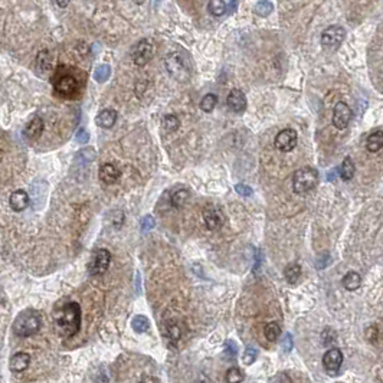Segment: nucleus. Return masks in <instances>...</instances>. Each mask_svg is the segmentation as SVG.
Masks as SVG:
<instances>
[{
  "instance_id": "1",
  "label": "nucleus",
  "mask_w": 383,
  "mask_h": 383,
  "mask_svg": "<svg viewBox=\"0 0 383 383\" xmlns=\"http://www.w3.org/2000/svg\"><path fill=\"white\" fill-rule=\"evenodd\" d=\"M56 332L62 337H72L81 329V307L78 302L67 301L59 305L53 314Z\"/></svg>"
},
{
  "instance_id": "2",
  "label": "nucleus",
  "mask_w": 383,
  "mask_h": 383,
  "mask_svg": "<svg viewBox=\"0 0 383 383\" xmlns=\"http://www.w3.org/2000/svg\"><path fill=\"white\" fill-rule=\"evenodd\" d=\"M42 320H40L39 312L35 310H25L16 317L12 329L13 333L19 337H30L35 333L39 332Z\"/></svg>"
},
{
  "instance_id": "3",
  "label": "nucleus",
  "mask_w": 383,
  "mask_h": 383,
  "mask_svg": "<svg viewBox=\"0 0 383 383\" xmlns=\"http://www.w3.org/2000/svg\"><path fill=\"white\" fill-rule=\"evenodd\" d=\"M317 180H318V171L312 167H304L292 174V189L298 195L307 193L317 184Z\"/></svg>"
},
{
  "instance_id": "4",
  "label": "nucleus",
  "mask_w": 383,
  "mask_h": 383,
  "mask_svg": "<svg viewBox=\"0 0 383 383\" xmlns=\"http://www.w3.org/2000/svg\"><path fill=\"white\" fill-rule=\"evenodd\" d=\"M164 67H166V70H167L169 75L173 80L183 82V81H186L190 77V70H189L187 62L177 52H171L166 56Z\"/></svg>"
},
{
  "instance_id": "5",
  "label": "nucleus",
  "mask_w": 383,
  "mask_h": 383,
  "mask_svg": "<svg viewBox=\"0 0 383 383\" xmlns=\"http://www.w3.org/2000/svg\"><path fill=\"white\" fill-rule=\"evenodd\" d=\"M53 88L60 97L72 98L80 90V84H78L77 78L68 72H58L53 80Z\"/></svg>"
},
{
  "instance_id": "6",
  "label": "nucleus",
  "mask_w": 383,
  "mask_h": 383,
  "mask_svg": "<svg viewBox=\"0 0 383 383\" xmlns=\"http://www.w3.org/2000/svg\"><path fill=\"white\" fill-rule=\"evenodd\" d=\"M111 262V253L108 252V249H104V248H100L97 251L92 253L91 257V261L88 264V272L92 277H98V275H102L104 272L108 270Z\"/></svg>"
},
{
  "instance_id": "7",
  "label": "nucleus",
  "mask_w": 383,
  "mask_h": 383,
  "mask_svg": "<svg viewBox=\"0 0 383 383\" xmlns=\"http://www.w3.org/2000/svg\"><path fill=\"white\" fill-rule=\"evenodd\" d=\"M346 38V30L343 26L333 25L327 29L323 30L322 33V45L329 50H336L343 43Z\"/></svg>"
},
{
  "instance_id": "8",
  "label": "nucleus",
  "mask_w": 383,
  "mask_h": 383,
  "mask_svg": "<svg viewBox=\"0 0 383 383\" xmlns=\"http://www.w3.org/2000/svg\"><path fill=\"white\" fill-rule=\"evenodd\" d=\"M153 53H154L153 43L149 39H141L140 42L136 43V46L131 50V58L137 67H143L147 62H150Z\"/></svg>"
},
{
  "instance_id": "9",
  "label": "nucleus",
  "mask_w": 383,
  "mask_h": 383,
  "mask_svg": "<svg viewBox=\"0 0 383 383\" xmlns=\"http://www.w3.org/2000/svg\"><path fill=\"white\" fill-rule=\"evenodd\" d=\"M297 141H298L297 131L291 130V129H285V130L280 131L277 134L274 144H275L277 150L282 151V153H288L297 146Z\"/></svg>"
},
{
  "instance_id": "10",
  "label": "nucleus",
  "mask_w": 383,
  "mask_h": 383,
  "mask_svg": "<svg viewBox=\"0 0 383 383\" xmlns=\"http://www.w3.org/2000/svg\"><path fill=\"white\" fill-rule=\"evenodd\" d=\"M352 120V110L346 102H337L334 110H333V124L336 129L344 130L347 129L349 122Z\"/></svg>"
},
{
  "instance_id": "11",
  "label": "nucleus",
  "mask_w": 383,
  "mask_h": 383,
  "mask_svg": "<svg viewBox=\"0 0 383 383\" xmlns=\"http://www.w3.org/2000/svg\"><path fill=\"white\" fill-rule=\"evenodd\" d=\"M343 363V353L339 349H332L323 356V366L330 374H336L340 370Z\"/></svg>"
},
{
  "instance_id": "12",
  "label": "nucleus",
  "mask_w": 383,
  "mask_h": 383,
  "mask_svg": "<svg viewBox=\"0 0 383 383\" xmlns=\"http://www.w3.org/2000/svg\"><path fill=\"white\" fill-rule=\"evenodd\" d=\"M42 131H43V120L38 115H35L23 129V136L26 140L35 141L42 136Z\"/></svg>"
},
{
  "instance_id": "13",
  "label": "nucleus",
  "mask_w": 383,
  "mask_h": 383,
  "mask_svg": "<svg viewBox=\"0 0 383 383\" xmlns=\"http://www.w3.org/2000/svg\"><path fill=\"white\" fill-rule=\"evenodd\" d=\"M29 195L25 190H15L9 198V205L13 212H22L25 211L29 206Z\"/></svg>"
},
{
  "instance_id": "14",
  "label": "nucleus",
  "mask_w": 383,
  "mask_h": 383,
  "mask_svg": "<svg viewBox=\"0 0 383 383\" xmlns=\"http://www.w3.org/2000/svg\"><path fill=\"white\" fill-rule=\"evenodd\" d=\"M228 107L235 112H242L246 108V97L241 90H232L226 100Z\"/></svg>"
},
{
  "instance_id": "15",
  "label": "nucleus",
  "mask_w": 383,
  "mask_h": 383,
  "mask_svg": "<svg viewBox=\"0 0 383 383\" xmlns=\"http://www.w3.org/2000/svg\"><path fill=\"white\" fill-rule=\"evenodd\" d=\"M98 174H100L101 181L105 183V184H114L120 179V170L114 164H111V163L102 164L100 167Z\"/></svg>"
},
{
  "instance_id": "16",
  "label": "nucleus",
  "mask_w": 383,
  "mask_h": 383,
  "mask_svg": "<svg viewBox=\"0 0 383 383\" xmlns=\"http://www.w3.org/2000/svg\"><path fill=\"white\" fill-rule=\"evenodd\" d=\"M30 364V356L28 353L19 352L15 353L12 357H10V370L12 372L20 373L23 370H26L29 367Z\"/></svg>"
},
{
  "instance_id": "17",
  "label": "nucleus",
  "mask_w": 383,
  "mask_h": 383,
  "mask_svg": "<svg viewBox=\"0 0 383 383\" xmlns=\"http://www.w3.org/2000/svg\"><path fill=\"white\" fill-rule=\"evenodd\" d=\"M203 219L206 223V228L209 231H216L222 226V218L221 215L218 213L216 209H213L212 206H208L203 209Z\"/></svg>"
},
{
  "instance_id": "18",
  "label": "nucleus",
  "mask_w": 383,
  "mask_h": 383,
  "mask_svg": "<svg viewBox=\"0 0 383 383\" xmlns=\"http://www.w3.org/2000/svg\"><path fill=\"white\" fill-rule=\"evenodd\" d=\"M115 121H117V111L111 110V108L102 110L95 118L97 125L101 129H111L115 124Z\"/></svg>"
},
{
  "instance_id": "19",
  "label": "nucleus",
  "mask_w": 383,
  "mask_h": 383,
  "mask_svg": "<svg viewBox=\"0 0 383 383\" xmlns=\"http://www.w3.org/2000/svg\"><path fill=\"white\" fill-rule=\"evenodd\" d=\"M383 147V133L382 129H376L372 134L369 136V139L366 141V149L370 153H376Z\"/></svg>"
},
{
  "instance_id": "20",
  "label": "nucleus",
  "mask_w": 383,
  "mask_h": 383,
  "mask_svg": "<svg viewBox=\"0 0 383 383\" xmlns=\"http://www.w3.org/2000/svg\"><path fill=\"white\" fill-rule=\"evenodd\" d=\"M342 282L343 287H344L347 291H354V290L360 288V285H362V277H360L357 272L350 271L343 277Z\"/></svg>"
},
{
  "instance_id": "21",
  "label": "nucleus",
  "mask_w": 383,
  "mask_h": 383,
  "mask_svg": "<svg viewBox=\"0 0 383 383\" xmlns=\"http://www.w3.org/2000/svg\"><path fill=\"white\" fill-rule=\"evenodd\" d=\"M36 68L39 72L45 74L52 70V56L48 50H40L36 58Z\"/></svg>"
},
{
  "instance_id": "22",
  "label": "nucleus",
  "mask_w": 383,
  "mask_h": 383,
  "mask_svg": "<svg viewBox=\"0 0 383 383\" xmlns=\"http://www.w3.org/2000/svg\"><path fill=\"white\" fill-rule=\"evenodd\" d=\"M354 171H356V167H354V161L350 159V157H346L343 163L340 164V169H339V173H340V177L343 180H350L354 176Z\"/></svg>"
},
{
  "instance_id": "23",
  "label": "nucleus",
  "mask_w": 383,
  "mask_h": 383,
  "mask_svg": "<svg viewBox=\"0 0 383 383\" xmlns=\"http://www.w3.org/2000/svg\"><path fill=\"white\" fill-rule=\"evenodd\" d=\"M187 201H189V191L186 190V189H180V190L174 191L173 196H171V205H173V208H176V209L183 208Z\"/></svg>"
},
{
  "instance_id": "24",
  "label": "nucleus",
  "mask_w": 383,
  "mask_h": 383,
  "mask_svg": "<svg viewBox=\"0 0 383 383\" xmlns=\"http://www.w3.org/2000/svg\"><path fill=\"white\" fill-rule=\"evenodd\" d=\"M133 330L137 333H146L150 327V322L146 315H136L131 322Z\"/></svg>"
},
{
  "instance_id": "25",
  "label": "nucleus",
  "mask_w": 383,
  "mask_h": 383,
  "mask_svg": "<svg viewBox=\"0 0 383 383\" xmlns=\"http://www.w3.org/2000/svg\"><path fill=\"white\" fill-rule=\"evenodd\" d=\"M285 278H287V281L290 282V284H294V282L298 281V278H300V275H301V267L298 265V264H290L287 268H285Z\"/></svg>"
},
{
  "instance_id": "26",
  "label": "nucleus",
  "mask_w": 383,
  "mask_h": 383,
  "mask_svg": "<svg viewBox=\"0 0 383 383\" xmlns=\"http://www.w3.org/2000/svg\"><path fill=\"white\" fill-rule=\"evenodd\" d=\"M264 334H265L267 340L275 342L281 334V327L278 326V323H268L264 329Z\"/></svg>"
},
{
  "instance_id": "27",
  "label": "nucleus",
  "mask_w": 383,
  "mask_h": 383,
  "mask_svg": "<svg viewBox=\"0 0 383 383\" xmlns=\"http://www.w3.org/2000/svg\"><path fill=\"white\" fill-rule=\"evenodd\" d=\"M272 10H274V5H272L271 2H268V0H261V2L257 3L255 8H253V12H255L258 16H261V18L270 16L272 13Z\"/></svg>"
},
{
  "instance_id": "28",
  "label": "nucleus",
  "mask_w": 383,
  "mask_h": 383,
  "mask_svg": "<svg viewBox=\"0 0 383 383\" xmlns=\"http://www.w3.org/2000/svg\"><path fill=\"white\" fill-rule=\"evenodd\" d=\"M208 10L213 16H222L226 12V3L225 0H209Z\"/></svg>"
},
{
  "instance_id": "29",
  "label": "nucleus",
  "mask_w": 383,
  "mask_h": 383,
  "mask_svg": "<svg viewBox=\"0 0 383 383\" xmlns=\"http://www.w3.org/2000/svg\"><path fill=\"white\" fill-rule=\"evenodd\" d=\"M179 125H180V121H179V118H177L176 115H173V114L166 115V117L163 118V121H161V127L164 129V131H167V133L176 131L179 129Z\"/></svg>"
},
{
  "instance_id": "30",
  "label": "nucleus",
  "mask_w": 383,
  "mask_h": 383,
  "mask_svg": "<svg viewBox=\"0 0 383 383\" xmlns=\"http://www.w3.org/2000/svg\"><path fill=\"white\" fill-rule=\"evenodd\" d=\"M216 104H218V97L215 95V94H208V95H205L201 101V108L205 112H211L213 111V108L216 107Z\"/></svg>"
},
{
  "instance_id": "31",
  "label": "nucleus",
  "mask_w": 383,
  "mask_h": 383,
  "mask_svg": "<svg viewBox=\"0 0 383 383\" xmlns=\"http://www.w3.org/2000/svg\"><path fill=\"white\" fill-rule=\"evenodd\" d=\"M236 354H238V346L233 340H226L225 344H223V356L229 360H233L236 359Z\"/></svg>"
},
{
  "instance_id": "32",
  "label": "nucleus",
  "mask_w": 383,
  "mask_h": 383,
  "mask_svg": "<svg viewBox=\"0 0 383 383\" xmlns=\"http://www.w3.org/2000/svg\"><path fill=\"white\" fill-rule=\"evenodd\" d=\"M111 75V68L110 65H100L95 72H94V80L97 82H105V81L110 78Z\"/></svg>"
},
{
  "instance_id": "33",
  "label": "nucleus",
  "mask_w": 383,
  "mask_h": 383,
  "mask_svg": "<svg viewBox=\"0 0 383 383\" xmlns=\"http://www.w3.org/2000/svg\"><path fill=\"white\" fill-rule=\"evenodd\" d=\"M243 380V373L241 372L239 367H231L226 372V382L229 383H239Z\"/></svg>"
},
{
  "instance_id": "34",
  "label": "nucleus",
  "mask_w": 383,
  "mask_h": 383,
  "mask_svg": "<svg viewBox=\"0 0 383 383\" xmlns=\"http://www.w3.org/2000/svg\"><path fill=\"white\" fill-rule=\"evenodd\" d=\"M167 337H169V340L171 342H177L179 340V337H180V329H179V326L177 324H173V323H169L167 324Z\"/></svg>"
},
{
  "instance_id": "35",
  "label": "nucleus",
  "mask_w": 383,
  "mask_h": 383,
  "mask_svg": "<svg viewBox=\"0 0 383 383\" xmlns=\"http://www.w3.org/2000/svg\"><path fill=\"white\" fill-rule=\"evenodd\" d=\"M255 359H257V350L255 349H252V347H248L245 353H243V356H242V360L243 363L246 364V366H249L252 363L255 362Z\"/></svg>"
},
{
  "instance_id": "36",
  "label": "nucleus",
  "mask_w": 383,
  "mask_h": 383,
  "mask_svg": "<svg viewBox=\"0 0 383 383\" xmlns=\"http://www.w3.org/2000/svg\"><path fill=\"white\" fill-rule=\"evenodd\" d=\"M154 225H156V221H154V218L150 216V215H147V216H144L143 218V221H141V229L144 232L150 231L154 228Z\"/></svg>"
},
{
  "instance_id": "37",
  "label": "nucleus",
  "mask_w": 383,
  "mask_h": 383,
  "mask_svg": "<svg viewBox=\"0 0 383 383\" xmlns=\"http://www.w3.org/2000/svg\"><path fill=\"white\" fill-rule=\"evenodd\" d=\"M235 191H236L238 195L243 196V198L252 196L251 187H249V186H246V184H242V183H239V184H236V186H235Z\"/></svg>"
},
{
  "instance_id": "38",
  "label": "nucleus",
  "mask_w": 383,
  "mask_h": 383,
  "mask_svg": "<svg viewBox=\"0 0 383 383\" xmlns=\"http://www.w3.org/2000/svg\"><path fill=\"white\" fill-rule=\"evenodd\" d=\"M282 349H284V352L288 353L292 350V337L291 334H285V337H284V340H282Z\"/></svg>"
},
{
  "instance_id": "39",
  "label": "nucleus",
  "mask_w": 383,
  "mask_h": 383,
  "mask_svg": "<svg viewBox=\"0 0 383 383\" xmlns=\"http://www.w3.org/2000/svg\"><path fill=\"white\" fill-rule=\"evenodd\" d=\"M88 140H90V134L85 130H80L77 133V141H80V143H88Z\"/></svg>"
},
{
  "instance_id": "40",
  "label": "nucleus",
  "mask_w": 383,
  "mask_h": 383,
  "mask_svg": "<svg viewBox=\"0 0 383 383\" xmlns=\"http://www.w3.org/2000/svg\"><path fill=\"white\" fill-rule=\"evenodd\" d=\"M55 2H56V5H58L59 8H62V9L67 8V6L70 5V0H55Z\"/></svg>"
},
{
  "instance_id": "41",
  "label": "nucleus",
  "mask_w": 383,
  "mask_h": 383,
  "mask_svg": "<svg viewBox=\"0 0 383 383\" xmlns=\"http://www.w3.org/2000/svg\"><path fill=\"white\" fill-rule=\"evenodd\" d=\"M134 2H136V3H137V5H143V3H144V2H146V0H134Z\"/></svg>"
},
{
  "instance_id": "42",
  "label": "nucleus",
  "mask_w": 383,
  "mask_h": 383,
  "mask_svg": "<svg viewBox=\"0 0 383 383\" xmlns=\"http://www.w3.org/2000/svg\"><path fill=\"white\" fill-rule=\"evenodd\" d=\"M2 300H3V292L0 291V302H2Z\"/></svg>"
},
{
  "instance_id": "43",
  "label": "nucleus",
  "mask_w": 383,
  "mask_h": 383,
  "mask_svg": "<svg viewBox=\"0 0 383 383\" xmlns=\"http://www.w3.org/2000/svg\"><path fill=\"white\" fill-rule=\"evenodd\" d=\"M156 2H157V3H160V2H161V0H156Z\"/></svg>"
}]
</instances>
